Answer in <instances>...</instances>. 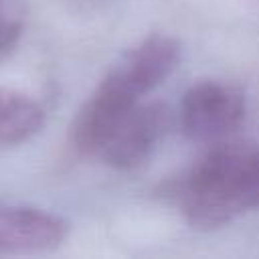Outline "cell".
<instances>
[{"instance_id":"1","label":"cell","mask_w":259,"mask_h":259,"mask_svg":"<svg viewBox=\"0 0 259 259\" xmlns=\"http://www.w3.org/2000/svg\"><path fill=\"white\" fill-rule=\"evenodd\" d=\"M174 198L194 229L231 223L259 202V146L235 138L214 142L178 180Z\"/></svg>"},{"instance_id":"2","label":"cell","mask_w":259,"mask_h":259,"mask_svg":"<svg viewBox=\"0 0 259 259\" xmlns=\"http://www.w3.org/2000/svg\"><path fill=\"white\" fill-rule=\"evenodd\" d=\"M178 119L184 136L194 142L227 140L245 119V93L227 81H198L184 91Z\"/></svg>"},{"instance_id":"3","label":"cell","mask_w":259,"mask_h":259,"mask_svg":"<svg viewBox=\"0 0 259 259\" xmlns=\"http://www.w3.org/2000/svg\"><path fill=\"white\" fill-rule=\"evenodd\" d=\"M166 105L160 101H140L113 130L99 152V158L111 168L134 170L152 156L166 132Z\"/></svg>"},{"instance_id":"4","label":"cell","mask_w":259,"mask_h":259,"mask_svg":"<svg viewBox=\"0 0 259 259\" xmlns=\"http://www.w3.org/2000/svg\"><path fill=\"white\" fill-rule=\"evenodd\" d=\"M69 223L45 208L0 200V255L47 253L65 243Z\"/></svg>"},{"instance_id":"5","label":"cell","mask_w":259,"mask_h":259,"mask_svg":"<svg viewBox=\"0 0 259 259\" xmlns=\"http://www.w3.org/2000/svg\"><path fill=\"white\" fill-rule=\"evenodd\" d=\"M45 125L42 105L16 89L0 87V148L28 142Z\"/></svg>"},{"instance_id":"6","label":"cell","mask_w":259,"mask_h":259,"mask_svg":"<svg viewBox=\"0 0 259 259\" xmlns=\"http://www.w3.org/2000/svg\"><path fill=\"white\" fill-rule=\"evenodd\" d=\"M24 30V4L20 0H0V61L18 45Z\"/></svg>"}]
</instances>
